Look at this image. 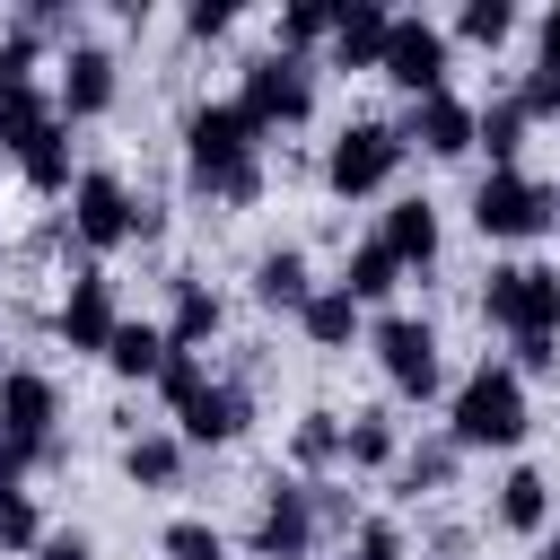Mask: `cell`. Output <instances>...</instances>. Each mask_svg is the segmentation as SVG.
I'll return each mask as SVG.
<instances>
[{
  "mask_svg": "<svg viewBox=\"0 0 560 560\" xmlns=\"http://www.w3.org/2000/svg\"><path fill=\"white\" fill-rule=\"evenodd\" d=\"M184 175H192V192H210L228 210L262 201V131L236 114V96H210L184 114Z\"/></svg>",
  "mask_w": 560,
  "mask_h": 560,
  "instance_id": "cell-1",
  "label": "cell"
},
{
  "mask_svg": "<svg viewBox=\"0 0 560 560\" xmlns=\"http://www.w3.org/2000/svg\"><path fill=\"white\" fill-rule=\"evenodd\" d=\"M446 438H455V455H508L525 438V376L508 359H481L446 402Z\"/></svg>",
  "mask_w": 560,
  "mask_h": 560,
  "instance_id": "cell-2",
  "label": "cell"
},
{
  "mask_svg": "<svg viewBox=\"0 0 560 560\" xmlns=\"http://www.w3.org/2000/svg\"><path fill=\"white\" fill-rule=\"evenodd\" d=\"M481 324H499L508 341H560V271L551 262H490Z\"/></svg>",
  "mask_w": 560,
  "mask_h": 560,
  "instance_id": "cell-3",
  "label": "cell"
},
{
  "mask_svg": "<svg viewBox=\"0 0 560 560\" xmlns=\"http://www.w3.org/2000/svg\"><path fill=\"white\" fill-rule=\"evenodd\" d=\"M236 114L271 140V131H289V122H306L315 114V61H298V52H254L245 61V88H236Z\"/></svg>",
  "mask_w": 560,
  "mask_h": 560,
  "instance_id": "cell-4",
  "label": "cell"
},
{
  "mask_svg": "<svg viewBox=\"0 0 560 560\" xmlns=\"http://www.w3.org/2000/svg\"><path fill=\"white\" fill-rule=\"evenodd\" d=\"M411 149H402V131L394 122H376V114H359V122H341L332 131V149H324V184L341 192V201H368V192H385L394 184V166H402Z\"/></svg>",
  "mask_w": 560,
  "mask_h": 560,
  "instance_id": "cell-5",
  "label": "cell"
},
{
  "mask_svg": "<svg viewBox=\"0 0 560 560\" xmlns=\"http://www.w3.org/2000/svg\"><path fill=\"white\" fill-rule=\"evenodd\" d=\"M368 350H376V368H385V385H394L402 402H429V394L446 385L429 315H376V324H368Z\"/></svg>",
  "mask_w": 560,
  "mask_h": 560,
  "instance_id": "cell-6",
  "label": "cell"
},
{
  "mask_svg": "<svg viewBox=\"0 0 560 560\" xmlns=\"http://www.w3.org/2000/svg\"><path fill=\"white\" fill-rule=\"evenodd\" d=\"M446 52H455V44H446V26H429V18H394V26H385V61H376V70L420 105V96H438V88H446Z\"/></svg>",
  "mask_w": 560,
  "mask_h": 560,
  "instance_id": "cell-7",
  "label": "cell"
},
{
  "mask_svg": "<svg viewBox=\"0 0 560 560\" xmlns=\"http://www.w3.org/2000/svg\"><path fill=\"white\" fill-rule=\"evenodd\" d=\"M70 236H79L88 254H105V245H122V236H131V184H122L114 166L70 175Z\"/></svg>",
  "mask_w": 560,
  "mask_h": 560,
  "instance_id": "cell-8",
  "label": "cell"
},
{
  "mask_svg": "<svg viewBox=\"0 0 560 560\" xmlns=\"http://www.w3.org/2000/svg\"><path fill=\"white\" fill-rule=\"evenodd\" d=\"M472 228H481L490 245L542 236V228H551V219H542V184H534L525 166H508V175H481V192H472Z\"/></svg>",
  "mask_w": 560,
  "mask_h": 560,
  "instance_id": "cell-9",
  "label": "cell"
},
{
  "mask_svg": "<svg viewBox=\"0 0 560 560\" xmlns=\"http://www.w3.org/2000/svg\"><path fill=\"white\" fill-rule=\"evenodd\" d=\"M324 534H315V499H306V481H271L262 490V516H254V551L262 560H306Z\"/></svg>",
  "mask_w": 560,
  "mask_h": 560,
  "instance_id": "cell-10",
  "label": "cell"
},
{
  "mask_svg": "<svg viewBox=\"0 0 560 560\" xmlns=\"http://www.w3.org/2000/svg\"><path fill=\"white\" fill-rule=\"evenodd\" d=\"M61 88H52V114L61 122H96L105 105H114V52L105 44H61Z\"/></svg>",
  "mask_w": 560,
  "mask_h": 560,
  "instance_id": "cell-11",
  "label": "cell"
},
{
  "mask_svg": "<svg viewBox=\"0 0 560 560\" xmlns=\"http://www.w3.org/2000/svg\"><path fill=\"white\" fill-rule=\"evenodd\" d=\"M0 429L26 438V446H52L61 429V385L44 368H0Z\"/></svg>",
  "mask_w": 560,
  "mask_h": 560,
  "instance_id": "cell-12",
  "label": "cell"
},
{
  "mask_svg": "<svg viewBox=\"0 0 560 560\" xmlns=\"http://www.w3.org/2000/svg\"><path fill=\"white\" fill-rule=\"evenodd\" d=\"M114 324H122V306H114V280H105V271H79V280H70V298H61V315H52V332H61L70 350L105 359Z\"/></svg>",
  "mask_w": 560,
  "mask_h": 560,
  "instance_id": "cell-13",
  "label": "cell"
},
{
  "mask_svg": "<svg viewBox=\"0 0 560 560\" xmlns=\"http://www.w3.org/2000/svg\"><path fill=\"white\" fill-rule=\"evenodd\" d=\"M394 131H402V149H429V158H464V149H472V105H464L455 88H438V96H420V105H411Z\"/></svg>",
  "mask_w": 560,
  "mask_h": 560,
  "instance_id": "cell-14",
  "label": "cell"
},
{
  "mask_svg": "<svg viewBox=\"0 0 560 560\" xmlns=\"http://www.w3.org/2000/svg\"><path fill=\"white\" fill-rule=\"evenodd\" d=\"M245 420H254L245 385H201V394L175 411V438H184V446H236V438H245Z\"/></svg>",
  "mask_w": 560,
  "mask_h": 560,
  "instance_id": "cell-15",
  "label": "cell"
},
{
  "mask_svg": "<svg viewBox=\"0 0 560 560\" xmlns=\"http://www.w3.org/2000/svg\"><path fill=\"white\" fill-rule=\"evenodd\" d=\"M385 26H394V9H376V0H341V18H332V70H376L385 61Z\"/></svg>",
  "mask_w": 560,
  "mask_h": 560,
  "instance_id": "cell-16",
  "label": "cell"
},
{
  "mask_svg": "<svg viewBox=\"0 0 560 560\" xmlns=\"http://www.w3.org/2000/svg\"><path fill=\"white\" fill-rule=\"evenodd\" d=\"M376 245H385L402 271H429V262H438V201H420V192H411V201H394V210H385V228H376Z\"/></svg>",
  "mask_w": 560,
  "mask_h": 560,
  "instance_id": "cell-17",
  "label": "cell"
},
{
  "mask_svg": "<svg viewBox=\"0 0 560 560\" xmlns=\"http://www.w3.org/2000/svg\"><path fill=\"white\" fill-rule=\"evenodd\" d=\"M315 298V271H306V254L298 245H271L262 262H254V306H271V315H298Z\"/></svg>",
  "mask_w": 560,
  "mask_h": 560,
  "instance_id": "cell-18",
  "label": "cell"
},
{
  "mask_svg": "<svg viewBox=\"0 0 560 560\" xmlns=\"http://www.w3.org/2000/svg\"><path fill=\"white\" fill-rule=\"evenodd\" d=\"M105 368L122 376V385H158V368H166V324H114V341H105Z\"/></svg>",
  "mask_w": 560,
  "mask_h": 560,
  "instance_id": "cell-19",
  "label": "cell"
},
{
  "mask_svg": "<svg viewBox=\"0 0 560 560\" xmlns=\"http://www.w3.org/2000/svg\"><path fill=\"white\" fill-rule=\"evenodd\" d=\"M332 289H341L350 306H376V298H394V289H402V262L368 236V245H350V262H341V280H332Z\"/></svg>",
  "mask_w": 560,
  "mask_h": 560,
  "instance_id": "cell-20",
  "label": "cell"
},
{
  "mask_svg": "<svg viewBox=\"0 0 560 560\" xmlns=\"http://www.w3.org/2000/svg\"><path fill=\"white\" fill-rule=\"evenodd\" d=\"M228 324V306H219V289H201V280H175V315H166V350H201L210 332Z\"/></svg>",
  "mask_w": 560,
  "mask_h": 560,
  "instance_id": "cell-21",
  "label": "cell"
},
{
  "mask_svg": "<svg viewBox=\"0 0 560 560\" xmlns=\"http://www.w3.org/2000/svg\"><path fill=\"white\" fill-rule=\"evenodd\" d=\"M298 324H306V341H315V350H350V341L368 332V306H350L341 289H315V298L298 306Z\"/></svg>",
  "mask_w": 560,
  "mask_h": 560,
  "instance_id": "cell-22",
  "label": "cell"
},
{
  "mask_svg": "<svg viewBox=\"0 0 560 560\" xmlns=\"http://www.w3.org/2000/svg\"><path fill=\"white\" fill-rule=\"evenodd\" d=\"M18 175H26L35 192H70V122H61V114L18 149Z\"/></svg>",
  "mask_w": 560,
  "mask_h": 560,
  "instance_id": "cell-23",
  "label": "cell"
},
{
  "mask_svg": "<svg viewBox=\"0 0 560 560\" xmlns=\"http://www.w3.org/2000/svg\"><path fill=\"white\" fill-rule=\"evenodd\" d=\"M499 525H508V534H542V525H551V481H542L534 464H516V472L499 481Z\"/></svg>",
  "mask_w": 560,
  "mask_h": 560,
  "instance_id": "cell-24",
  "label": "cell"
},
{
  "mask_svg": "<svg viewBox=\"0 0 560 560\" xmlns=\"http://www.w3.org/2000/svg\"><path fill=\"white\" fill-rule=\"evenodd\" d=\"M472 149H490V175H508V166H516V149H525V114H516L508 96L472 105Z\"/></svg>",
  "mask_w": 560,
  "mask_h": 560,
  "instance_id": "cell-25",
  "label": "cell"
},
{
  "mask_svg": "<svg viewBox=\"0 0 560 560\" xmlns=\"http://www.w3.org/2000/svg\"><path fill=\"white\" fill-rule=\"evenodd\" d=\"M394 455H402V438H394V420H385V411H350V420H341V464L385 472Z\"/></svg>",
  "mask_w": 560,
  "mask_h": 560,
  "instance_id": "cell-26",
  "label": "cell"
},
{
  "mask_svg": "<svg viewBox=\"0 0 560 560\" xmlns=\"http://www.w3.org/2000/svg\"><path fill=\"white\" fill-rule=\"evenodd\" d=\"M122 472H131L140 490H175V481H184V438H166V429L131 438V446H122Z\"/></svg>",
  "mask_w": 560,
  "mask_h": 560,
  "instance_id": "cell-27",
  "label": "cell"
},
{
  "mask_svg": "<svg viewBox=\"0 0 560 560\" xmlns=\"http://www.w3.org/2000/svg\"><path fill=\"white\" fill-rule=\"evenodd\" d=\"M289 464H298V472L341 464V411H298V429H289Z\"/></svg>",
  "mask_w": 560,
  "mask_h": 560,
  "instance_id": "cell-28",
  "label": "cell"
},
{
  "mask_svg": "<svg viewBox=\"0 0 560 560\" xmlns=\"http://www.w3.org/2000/svg\"><path fill=\"white\" fill-rule=\"evenodd\" d=\"M332 18H341V0H289L280 9V52H315V44H332Z\"/></svg>",
  "mask_w": 560,
  "mask_h": 560,
  "instance_id": "cell-29",
  "label": "cell"
},
{
  "mask_svg": "<svg viewBox=\"0 0 560 560\" xmlns=\"http://www.w3.org/2000/svg\"><path fill=\"white\" fill-rule=\"evenodd\" d=\"M44 122H52V96H44V88H0V149H9V158H18Z\"/></svg>",
  "mask_w": 560,
  "mask_h": 560,
  "instance_id": "cell-30",
  "label": "cell"
},
{
  "mask_svg": "<svg viewBox=\"0 0 560 560\" xmlns=\"http://www.w3.org/2000/svg\"><path fill=\"white\" fill-rule=\"evenodd\" d=\"M35 542H44V508H35V490H9L0 499V551H26L35 560Z\"/></svg>",
  "mask_w": 560,
  "mask_h": 560,
  "instance_id": "cell-31",
  "label": "cell"
},
{
  "mask_svg": "<svg viewBox=\"0 0 560 560\" xmlns=\"http://www.w3.org/2000/svg\"><path fill=\"white\" fill-rule=\"evenodd\" d=\"M455 35H464V44H508V35H516V9H508V0H464V9H455Z\"/></svg>",
  "mask_w": 560,
  "mask_h": 560,
  "instance_id": "cell-32",
  "label": "cell"
},
{
  "mask_svg": "<svg viewBox=\"0 0 560 560\" xmlns=\"http://www.w3.org/2000/svg\"><path fill=\"white\" fill-rule=\"evenodd\" d=\"M201 385H210L201 350H166V368H158V394H166V411H184V402H192Z\"/></svg>",
  "mask_w": 560,
  "mask_h": 560,
  "instance_id": "cell-33",
  "label": "cell"
},
{
  "mask_svg": "<svg viewBox=\"0 0 560 560\" xmlns=\"http://www.w3.org/2000/svg\"><path fill=\"white\" fill-rule=\"evenodd\" d=\"M35 61H44V35L35 26H9L0 35V88H35Z\"/></svg>",
  "mask_w": 560,
  "mask_h": 560,
  "instance_id": "cell-34",
  "label": "cell"
},
{
  "mask_svg": "<svg viewBox=\"0 0 560 560\" xmlns=\"http://www.w3.org/2000/svg\"><path fill=\"white\" fill-rule=\"evenodd\" d=\"M166 560H228V542H219V525L175 516V525H166Z\"/></svg>",
  "mask_w": 560,
  "mask_h": 560,
  "instance_id": "cell-35",
  "label": "cell"
},
{
  "mask_svg": "<svg viewBox=\"0 0 560 560\" xmlns=\"http://www.w3.org/2000/svg\"><path fill=\"white\" fill-rule=\"evenodd\" d=\"M402 464V490H438L446 472H455V438L446 446H411V455H394Z\"/></svg>",
  "mask_w": 560,
  "mask_h": 560,
  "instance_id": "cell-36",
  "label": "cell"
},
{
  "mask_svg": "<svg viewBox=\"0 0 560 560\" xmlns=\"http://www.w3.org/2000/svg\"><path fill=\"white\" fill-rule=\"evenodd\" d=\"M508 105H516L525 122H551V114H560V79H551V70H525V79L508 88Z\"/></svg>",
  "mask_w": 560,
  "mask_h": 560,
  "instance_id": "cell-37",
  "label": "cell"
},
{
  "mask_svg": "<svg viewBox=\"0 0 560 560\" xmlns=\"http://www.w3.org/2000/svg\"><path fill=\"white\" fill-rule=\"evenodd\" d=\"M35 464H61V438H52V446H26V438L0 429V481H18V472H35Z\"/></svg>",
  "mask_w": 560,
  "mask_h": 560,
  "instance_id": "cell-38",
  "label": "cell"
},
{
  "mask_svg": "<svg viewBox=\"0 0 560 560\" xmlns=\"http://www.w3.org/2000/svg\"><path fill=\"white\" fill-rule=\"evenodd\" d=\"M350 551H359V560H402V525H394V516H368Z\"/></svg>",
  "mask_w": 560,
  "mask_h": 560,
  "instance_id": "cell-39",
  "label": "cell"
},
{
  "mask_svg": "<svg viewBox=\"0 0 560 560\" xmlns=\"http://www.w3.org/2000/svg\"><path fill=\"white\" fill-rule=\"evenodd\" d=\"M35 560H96V542H88L79 525H44V542H35Z\"/></svg>",
  "mask_w": 560,
  "mask_h": 560,
  "instance_id": "cell-40",
  "label": "cell"
},
{
  "mask_svg": "<svg viewBox=\"0 0 560 560\" xmlns=\"http://www.w3.org/2000/svg\"><path fill=\"white\" fill-rule=\"evenodd\" d=\"M508 368L516 376H551L560 368V341H508Z\"/></svg>",
  "mask_w": 560,
  "mask_h": 560,
  "instance_id": "cell-41",
  "label": "cell"
},
{
  "mask_svg": "<svg viewBox=\"0 0 560 560\" xmlns=\"http://www.w3.org/2000/svg\"><path fill=\"white\" fill-rule=\"evenodd\" d=\"M184 26H192V35H228V26H236V9H228V0H192V9H184Z\"/></svg>",
  "mask_w": 560,
  "mask_h": 560,
  "instance_id": "cell-42",
  "label": "cell"
},
{
  "mask_svg": "<svg viewBox=\"0 0 560 560\" xmlns=\"http://www.w3.org/2000/svg\"><path fill=\"white\" fill-rule=\"evenodd\" d=\"M534 70L560 79V9H542V26H534Z\"/></svg>",
  "mask_w": 560,
  "mask_h": 560,
  "instance_id": "cell-43",
  "label": "cell"
},
{
  "mask_svg": "<svg viewBox=\"0 0 560 560\" xmlns=\"http://www.w3.org/2000/svg\"><path fill=\"white\" fill-rule=\"evenodd\" d=\"M542 219H551V228H560V184H542Z\"/></svg>",
  "mask_w": 560,
  "mask_h": 560,
  "instance_id": "cell-44",
  "label": "cell"
},
{
  "mask_svg": "<svg viewBox=\"0 0 560 560\" xmlns=\"http://www.w3.org/2000/svg\"><path fill=\"white\" fill-rule=\"evenodd\" d=\"M534 560H560V534H551V542H542V551H534Z\"/></svg>",
  "mask_w": 560,
  "mask_h": 560,
  "instance_id": "cell-45",
  "label": "cell"
},
{
  "mask_svg": "<svg viewBox=\"0 0 560 560\" xmlns=\"http://www.w3.org/2000/svg\"><path fill=\"white\" fill-rule=\"evenodd\" d=\"M9 490H18V481H0V499H9Z\"/></svg>",
  "mask_w": 560,
  "mask_h": 560,
  "instance_id": "cell-46",
  "label": "cell"
},
{
  "mask_svg": "<svg viewBox=\"0 0 560 560\" xmlns=\"http://www.w3.org/2000/svg\"><path fill=\"white\" fill-rule=\"evenodd\" d=\"M341 560H359V551H341Z\"/></svg>",
  "mask_w": 560,
  "mask_h": 560,
  "instance_id": "cell-47",
  "label": "cell"
}]
</instances>
